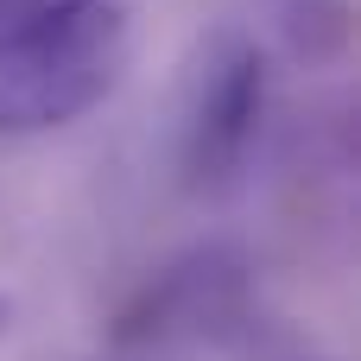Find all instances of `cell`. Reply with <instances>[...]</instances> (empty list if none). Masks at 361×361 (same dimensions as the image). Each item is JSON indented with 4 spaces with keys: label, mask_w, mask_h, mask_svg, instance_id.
I'll return each mask as SVG.
<instances>
[{
    "label": "cell",
    "mask_w": 361,
    "mask_h": 361,
    "mask_svg": "<svg viewBox=\"0 0 361 361\" xmlns=\"http://www.w3.org/2000/svg\"><path fill=\"white\" fill-rule=\"evenodd\" d=\"M127 51L121 0H0V140L82 121L114 95Z\"/></svg>",
    "instance_id": "6da1fadb"
},
{
    "label": "cell",
    "mask_w": 361,
    "mask_h": 361,
    "mask_svg": "<svg viewBox=\"0 0 361 361\" xmlns=\"http://www.w3.org/2000/svg\"><path fill=\"white\" fill-rule=\"evenodd\" d=\"M267 114V51L254 32H216L178 102V171L190 190L216 197L247 171V152L260 140Z\"/></svg>",
    "instance_id": "7a4b0ae2"
},
{
    "label": "cell",
    "mask_w": 361,
    "mask_h": 361,
    "mask_svg": "<svg viewBox=\"0 0 361 361\" xmlns=\"http://www.w3.org/2000/svg\"><path fill=\"white\" fill-rule=\"evenodd\" d=\"M247 305V260L228 247H197L146 279L140 305L121 317V343H165V336H203Z\"/></svg>",
    "instance_id": "3957f363"
},
{
    "label": "cell",
    "mask_w": 361,
    "mask_h": 361,
    "mask_svg": "<svg viewBox=\"0 0 361 361\" xmlns=\"http://www.w3.org/2000/svg\"><path fill=\"white\" fill-rule=\"evenodd\" d=\"M260 32L292 63H336L349 51V0H260Z\"/></svg>",
    "instance_id": "277c9868"
}]
</instances>
